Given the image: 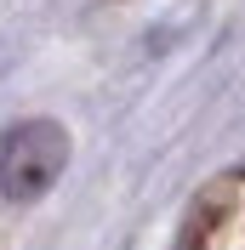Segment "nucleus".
I'll return each instance as SVG.
<instances>
[{"instance_id": "1", "label": "nucleus", "mask_w": 245, "mask_h": 250, "mask_svg": "<svg viewBox=\"0 0 245 250\" xmlns=\"http://www.w3.org/2000/svg\"><path fill=\"white\" fill-rule=\"evenodd\" d=\"M69 165V131L57 120H17L0 131V193L17 205L51 193V182Z\"/></svg>"}]
</instances>
